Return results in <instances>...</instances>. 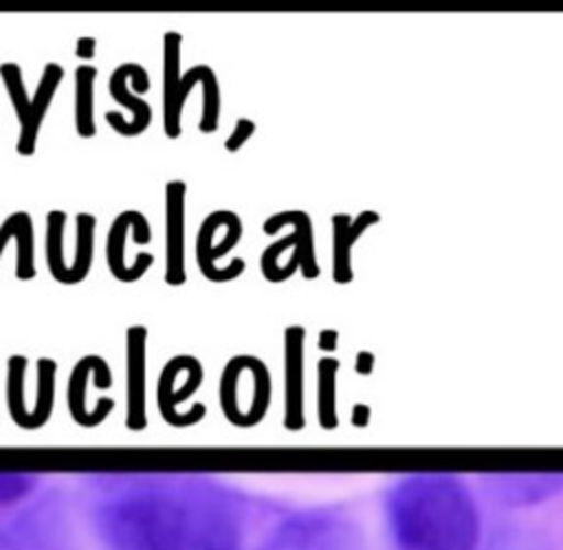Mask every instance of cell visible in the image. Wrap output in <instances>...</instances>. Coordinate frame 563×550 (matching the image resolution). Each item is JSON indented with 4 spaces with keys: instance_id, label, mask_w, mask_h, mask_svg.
Wrapping results in <instances>:
<instances>
[{
    "instance_id": "obj_1",
    "label": "cell",
    "mask_w": 563,
    "mask_h": 550,
    "mask_svg": "<svg viewBox=\"0 0 563 550\" xmlns=\"http://www.w3.org/2000/svg\"><path fill=\"white\" fill-rule=\"evenodd\" d=\"M106 550H242L231 510L211 502L147 499L103 515Z\"/></svg>"
},
{
    "instance_id": "obj_2",
    "label": "cell",
    "mask_w": 563,
    "mask_h": 550,
    "mask_svg": "<svg viewBox=\"0 0 563 550\" xmlns=\"http://www.w3.org/2000/svg\"><path fill=\"white\" fill-rule=\"evenodd\" d=\"M387 524L396 550H475L479 515L449 475H413L391 488Z\"/></svg>"
},
{
    "instance_id": "obj_3",
    "label": "cell",
    "mask_w": 563,
    "mask_h": 550,
    "mask_svg": "<svg viewBox=\"0 0 563 550\" xmlns=\"http://www.w3.org/2000/svg\"><path fill=\"white\" fill-rule=\"evenodd\" d=\"M180 42L183 35L167 31L163 35V130L167 139L180 136V114L196 81L202 84V117L200 132L209 134L218 128L220 117V90L216 75L209 66L198 64L187 73H180Z\"/></svg>"
},
{
    "instance_id": "obj_4",
    "label": "cell",
    "mask_w": 563,
    "mask_h": 550,
    "mask_svg": "<svg viewBox=\"0 0 563 550\" xmlns=\"http://www.w3.org/2000/svg\"><path fill=\"white\" fill-rule=\"evenodd\" d=\"M0 77L2 84L9 92L11 106L15 110V119L20 123V134L15 143V152L20 156H33L35 145H37V134L44 123V117L53 103V97L57 92V86L62 84L64 77V66L57 62H46L40 84L35 88V97H29L24 79H22V68L15 62H4L0 64Z\"/></svg>"
},
{
    "instance_id": "obj_5",
    "label": "cell",
    "mask_w": 563,
    "mask_h": 550,
    "mask_svg": "<svg viewBox=\"0 0 563 550\" xmlns=\"http://www.w3.org/2000/svg\"><path fill=\"white\" fill-rule=\"evenodd\" d=\"M202 383V365L191 354L172 356L158 376L156 383V403L165 422L174 427H189L205 416V405L196 403L187 411H178L176 405L187 400Z\"/></svg>"
},
{
    "instance_id": "obj_6",
    "label": "cell",
    "mask_w": 563,
    "mask_h": 550,
    "mask_svg": "<svg viewBox=\"0 0 563 550\" xmlns=\"http://www.w3.org/2000/svg\"><path fill=\"white\" fill-rule=\"evenodd\" d=\"M264 550H358V546L341 519L310 515L288 521Z\"/></svg>"
},
{
    "instance_id": "obj_7",
    "label": "cell",
    "mask_w": 563,
    "mask_h": 550,
    "mask_svg": "<svg viewBox=\"0 0 563 550\" xmlns=\"http://www.w3.org/2000/svg\"><path fill=\"white\" fill-rule=\"evenodd\" d=\"M88 378H92L97 389L112 387V370L103 356H99V354L81 356L68 374V389H66V403H68L73 420L81 427H97L112 414L117 403H114V398L103 396L97 400L95 409L88 411V407H86Z\"/></svg>"
},
{
    "instance_id": "obj_8",
    "label": "cell",
    "mask_w": 563,
    "mask_h": 550,
    "mask_svg": "<svg viewBox=\"0 0 563 550\" xmlns=\"http://www.w3.org/2000/svg\"><path fill=\"white\" fill-rule=\"evenodd\" d=\"M128 231L134 233L136 244H147L152 240L150 222L141 211L125 209L112 220V224L108 229V235H106V264H108L112 277L123 282V284H132V282L141 279L150 271V266L154 264L152 253H139L132 266L125 264V235H128Z\"/></svg>"
},
{
    "instance_id": "obj_9",
    "label": "cell",
    "mask_w": 563,
    "mask_h": 550,
    "mask_svg": "<svg viewBox=\"0 0 563 550\" xmlns=\"http://www.w3.org/2000/svg\"><path fill=\"white\" fill-rule=\"evenodd\" d=\"M145 345L147 328L136 323L125 330V427L132 431L145 429Z\"/></svg>"
},
{
    "instance_id": "obj_10",
    "label": "cell",
    "mask_w": 563,
    "mask_h": 550,
    "mask_svg": "<svg viewBox=\"0 0 563 550\" xmlns=\"http://www.w3.org/2000/svg\"><path fill=\"white\" fill-rule=\"evenodd\" d=\"M185 194L183 180L165 185V284L183 286L185 273Z\"/></svg>"
},
{
    "instance_id": "obj_11",
    "label": "cell",
    "mask_w": 563,
    "mask_h": 550,
    "mask_svg": "<svg viewBox=\"0 0 563 550\" xmlns=\"http://www.w3.org/2000/svg\"><path fill=\"white\" fill-rule=\"evenodd\" d=\"M134 68H136V62L119 64V66L112 70L110 79H108V92H110V97H112L117 103L125 106V108L132 112V119H130V121H125L121 112H114V110L106 112V123H108L117 134H121V136H139V134H143V132L150 128V123H152V106H150L143 97H136V95L128 88V81H130Z\"/></svg>"
},
{
    "instance_id": "obj_12",
    "label": "cell",
    "mask_w": 563,
    "mask_h": 550,
    "mask_svg": "<svg viewBox=\"0 0 563 550\" xmlns=\"http://www.w3.org/2000/svg\"><path fill=\"white\" fill-rule=\"evenodd\" d=\"M95 79H97V66L81 64L75 68V130L81 139H92L97 134Z\"/></svg>"
},
{
    "instance_id": "obj_13",
    "label": "cell",
    "mask_w": 563,
    "mask_h": 550,
    "mask_svg": "<svg viewBox=\"0 0 563 550\" xmlns=\"http://www.w3.org/2000/svg\"><path fill=\"white\" fill-rule=\"evenodd\" d=\"M95 229L97 218L88 211H79L75 216V255L70 262V286L81 284L92 266L95 255Z\"/></svg>"
},
{
    "instance_id": "obj_14",
    "label": "cell",
    "mask_w": 563,
    "mask_h": 550,
    "mask_svg": "<svg viewBox=\"0 0 563 550\" xmlns=\"http://www.w3.org/2000/svg\"><path fill=\"white\" fill-rule=\"evenodd\" d=\"M66 211L51 209L46 213V266L55 282L68 286V264L64 260V229H66Z\"/></svg>"
},
{
    "instance_id": "obj_15",
    "label": "cell",
    "mask_w": 563,
    "mask_h": 550,
    "mask_svg": "<svg viewBox=\"0 0 563 550\" xmlns=\"http://www.w3.org/2000/svg\"><path fill=\"white\" fill-rule=\"evenodd\" d=\"M26 367H29V359L22 354H11L7 361V409L11 420L22 429H31L29 409L24 403Z\"/></svg>"
},
{
    "instance_id": "obj_16",
    "label": "cell",
    "mask_w": 563,
    "mask_h": 550,
    "mask_svg": "<svg viewBox=\"0 0 563 550\" xmlns=\"http://www.w3.org/2000/svg\"><path fill=\"white\" fill-rule=\"evenodd\" d=\"M35 372H37V392H35V405H33V425H35V429H40L48 422V418L53 414L57 361L42 356L35 363Z\"/></svg>"
},
{
    "instance_id": "obj_17",
    "label": "cell",
    "mask_w": 563,
    "mask_h": 550,
    "mask_svg": "<svg viewBox=\"0 0 563 550\" xmlns=\"http://www.w3.org/2000/svg\"><path fill=\"white\" fill-rule=\"evenodd\" d=\"M29 224H33V220H31V216H29L26 211H13V213L0 224V255H2V251H4V246H7V242H9L11 238H15L22 229H26Z\"/></svg>"
},
{
    "instance_id": "obj_18",
    "label": "cell",
    "mask_w": 563,
    "mask_h": 550,
    "mask_svg": "<svg viewBox=\"0 0 563 550\" xmlns=\"http://www.w3.org/2000/svg\"><path fill=\"white\" fill-rule=\"evenodd\" d=\"M253 132V123L249 121V119H240L238 123H235V130H233V134L227 139V143H224V147L229 150V152H235L246 139H249V134Z\"/></svg>"
},
{
    "instance_id": "obj_19",
    "label": "cell",
    "mask_w": 563,
    "mask_h": 550,
    "mask_svg": "<svg viewBox=\"0 0 563 550\" xmlns=\"http://www.w3.org/2000/svg\"><path fill=\"white\" fill-rule=\"evenodd\" d=\"M97 53V40L92 35H81L75 42V55L79 59H92Z\"/></svg>"
},
{
    "instance_id": "obj_20",
    "label": "cell",
    "mask_w": 563,
    "mask_h": 550,
    "mask_svg": "<svg viewBox=\"0 0 563 550\" xmlns=\"http://www.w3.org/2000/svg\"><path fill=\"white\" fill-rule=\"evenodd\" d=\"M130 81H132V92H134L136 97H141L143 92L150 90V75H147V70H145L141 64H136V68H134Z\"/></svg>"
}]
</instances>
